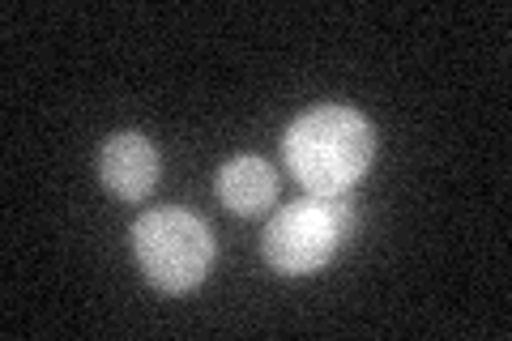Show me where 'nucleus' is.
<instances>
[{
	"label": "nucleus",
	"instance_id": "20e7f679",
	"mask_svg": "<svg viewBox=\"0 0 512 341\" xmlns=\"http://www.w3.org/2000/svg\"><path fill=\"white\" fill-rule=\"evenodd\" d=\"M99 180L111 197L146 201L154 184L163 180V154H158V145L146 133H137V128L111 133L99 150Z\"/></svg>",
	"mask_w": 512,
	"mask_h": 341
},
{
	"label": "nucleus",
	"instance_id": "39448f33",
	"mask_svg": "<svg viewBox=\"0 0 512 341\" xmlns=\"http://www.w3.org/2000/svg\"><path fill=\"white\" fill-rule=\"evenodd\" d=\"M214 192L218 201L231 209L235 218H256L278 201V175L265 158L256 154H239L231 162H222L214 175Z\"/></svg>",
	"mask_w": 512,
	"mask_h": 341
},
{
	"label": "nucleus",
	"instance_id": "f03ea898",
	"mask_svg": "<svg viewBox=\"0 0 512 341\" xmlns=\"http://www.w3.org/2000/svg\"><path fill=\"white\" fill-rule=\"evenodd\" d=\"M355 226L359 205L350 201V192H333V197L308 192V197L282 205L265 222L261 256L282 278H308V273H320L338 256L342 243L355 235Z\"/></svg>",
	"mask_w": 512,
	"mask_h": 341
},
{
	"label": "nucleus",
	"instance_id": "7ed1b4c3",
	"mask_svg": "<svg viewBox=\"0 0 512 341\" xmlns=\"http://www.w3.org/2000/svg\"><path fill=\"white\" fill-rule=\"evenodd\" d=\"M214 231L180 205L150 209L133 222V256L146 282L163 295H188L214 269Z\"/></svg>",
	"mask_w": 512,
	"mask_h": 341
},
{
	"label": "nucleus",
	"instance_id": "f257e3e1",
	"mask_svg": "<svg viewBox=\"0 0 512 341\" xmlns=\"http://www.w3.org/2000/svg\"><path fill=\"white\" fill-rule=\"evenodd\" d=\"M376 158V128L363 111L346 103H320L295 116L282 133V162L295 180L333 197V192H350Z\"/></svg>",
	"mask_w": 512,
	"mask_h": 341
}]
</instances>
